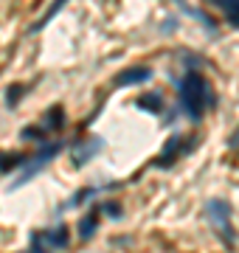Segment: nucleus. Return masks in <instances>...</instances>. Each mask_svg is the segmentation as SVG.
Segmentation results:
<instances>
[{
  "label": "nucleus",
  "mask_w": 239,
  "mask_h": 253,
  "mask_svg": "<svg viewBox=\"0 0 239 253\" xmlns=\"http://www.w3.org/2000/svg\"><path fill=\"white\" fill-rule=\"evenodd\" d=\"M28 161V155L23 152H0V172H11V169H23V163Z\"/></svg>",
  "instance_id": "12"
},
{
  "label": "nucleus",
  "mask_w": 239,
  "mask_h": 253,
  "mask_svg": "<svg viewBox=\"0 0 239 253\" xmlns=\"http://www.w3.org/2000/svg\"><path fill=\"white\" fill-rule=\"evenodd\" d=\"M99 228V208H87V214L79 219V236L82 239H90Z\"/></svg>",
  "instance_id": "9"
},
{
  "label": "nucleus",
  "mask_w": 239,
  "mask_h": 253,
  "mask_svg": "<svg viewBox=\"0 0 239 253\" xmlns=\"http://www.w3.org/2000/svg\"><path fill=\"white\" fill-rule=\"evenodd\" d=\"M211 3H217V6L225 11V17H228L231 26L239 28V0H211Z\"/></svg>",
  "instance_id": "13"
},
{
  "label": "nucleus",
  "mask_w": 239,
  "mask_h": 253,
  "mask_svg": "<svg viewBox=\"0 0 239 253\" xmlns=\"http://www.w3.org/2000/svg\"><path fill=\"white\" fill-rule=\"evenodd\" d=\"M23 138H40V141H42V138H45V129H42V126H26V129H23Z\"/></svg>",
  "instance_id": "18"
},
{
  "label": "nucleus",
  "mask_w": 239,
  "mask_h": 253,
  "mask_svg": "<svg viewBox=\"0 0 239 253\" xmlns=\"http://www.w3.org/2000/svg\"><path fill=\"white\" fill-rule=\"evenodd\" d=\"M99 211H104V214H107V217H113V219L121 217V206H119V203H104Z\"/></svg>",
  "instance_id": "17"
},
{
  "label": "nucleus",
  "mask_w": 239,
  "mask_h": 253,
  "mask_svg": "<svg viewBox=\"0 0 239 253\" xmlns=\"http://www.w3.org/2000/svg\"><path fill=\"white\" fill-rule=\"evenodd\" d=\"M31 239H37L40 245H48V248L62 251V248H68V242H71V234H68V225H56V228H51V231H40V234H34Z\"/></svg>",
  "instance_id": "6"
},
{
  "label": "nucleus",
  "mask_w": 239,
  "mask_h": 253,
  "mask_svg": "<svg viewBox=\"0 0 239 253\" xmlns=\"http://www.w3.org/2000/svg\"><path fill=\"white\" fill-rule=\"evenodd\" d=\"M99 191H101V189H96V186H87V189H82L79 194H74V197L68 200V203L62 206V211H65V208H74V206H82V203H87V200H93V197H96Z\"/></svg>",
  "instance_id": "15"
},
{
  "label": "nucleus",
  "mask_w": 239,
  "mask_h": 253,
  "mask_svg": "<svg viewBox=\"0 0 239 253\" xmlns=\"http://www.w3.org/2000/svg\"><path fill=\"white\" fill-rule=\"evenodd\" d=\"M135 104H138V110L152 113V116L163 113V96H160V93H144V96H138V99H135Z\"/></svg>",
  "instance_id": "8"
},
{
  "label": "nucleus",
  "mask_w": 239,
  "mask_h": 253,
  "mask_svg": "<svg viewBox=\"0 0 239 253\" xmlns=\"http://www.w3.org/2000/svg\"><path fill=\"white\" fill-rule=\"evenodd\" d=\"M101 146H104L101 138H90V141H79V144H74L71 146V161H74V166H84L87 161H93V158L101 152Z\"/></svg>",
  "instance_id": "5"
},
{
  "label": "nucleus",
  "mask_w": 239,
  "mask_h": 253,
  "mask_svg": "<svg viewBox=\"0 0 239 253\" xmlns=\"http://www.w3.org/2000/svg\"><path fill=\"white\" fill-rule=\"evenodd\" d=\"M228 146H231V149H239V126L234 129V132H231V138H228Z\"/></svg>",
  "instance_id": "19"
},
{
  "label": "nucleus",
  "mask_w": 239,
  "mask_h": 253,
  "mask_svg": "<svg viewBox=\"0 0 239 253\" xmlns=\"http://www.w3.org/2000/svg\"><path fill=\"white\" fill-rule=\"evenodd\" d=\"M59 152H62V144H59V141H51V144H45L37 155H34V158H28V161L23 163V174L14 180V186H11V189H20V186H26L28 180H34V177H37V174L42 172V169H45V166L54 161Z\"/></svg>",
  "instance_id": "3"
},
{
  "label": "nucleus",
  "mask_w": 239,
  "mask_h": 253,
  "mask_svg": "<svg viewBox=\"0 0 239 253\" xmlns=\"http://www.w3.org/2000/svg\"><path fill=\"white\" fill-rule=\"evenodd\" d=\"M208 3H211V0H208Z\"/></svg>",
  "instance_id": "20"
},
{
  "label": "nucleus",
  "mask_w": 239,
  "mask_h": 253,
  "mask_svg": "<svg viewBox=\"0 0 239 253\" xmlns=\"http://www.w3.org/2000/svg\"><path fill=\"white\" fill-rule=\"evenodd\" d=\"M192 149V138H189V144H186V138H180V135H175V138H169L166 141V146H163V152L158 155V161H155V166L158 169H169V163H175L180 155H186Z\"/></svg>",
  "instance_id": "4"
},
{
  "label": "nucleus",
  "mask_w": 239,
  "mask_h": 253,
  "mask_svg": "<svg viewBox=\"0 0 239 253\" xmlns=\"http://www.w3.org/2000/svg\"><path fill=\"white\" fill-rule=\"evenodd\" d=\"M205 219L211 222L214 234L222 239L225 248H237V231H234V222H231V206L228 200L214 197L205 203Z\"/></svg>",
  "instance_id": "2"
},
{
  "label": "nucleus",
  "mask_w": 239,
  "mask_h": 253,
  "mask_svg": "<svg viewBox=\"0 0 239 253\" xmlns=\"http://www.w3.org/2000/svg\"><path fill=\"white\" fill-rule=\"evenodd\" d=\"M65 3H68V0H54V3L48 6V11H45V14H42V17H40V20H37V23H34L31 28H28V34H37V31H42V28H45L48 23H51V20H54L56 14L62 11V6H65Z\"/></svg>",
  "instance_id": "11"
},
{
  "label": "nucleus",
  "mask_w": 239,
  "mask_h": 253,
  "mask_svg": "<svg viewBox=\"0 0 239 253\" xmlns=\"http://www.w3.org/2000/svg\"><path fill=\"white\" fill-rule=\"evenodd\" d=\"M177 6H180V9L186 11V14H192L194 20H200L202 26L208 28V31H217V23H214L211 17H208V14H202V11H197V9H192V6H189V3H186V0H175Z\"/></svg>",
  "instance_id": "14"
},
{
  "label": "nucleus",
  "mask_w": 239,
  "mask_h": 253,
  "mask_svg": "<svg viewBox=\"0 0 239 253\" xmlns=\"http://www.w3.org/2000/svg\"><path fill=\"white\" fill-rule=\"evenodd\" d=\"M62 126H65V110H62V104H54V107L45 113L42 129H45V132H56V129H62Z\"/></svg>",
  "instance_id": "10"
},
{
  "label": "nucleus",
  "mask_w": 239,
  "mask_h": 253,
  "mask_svg": "<svg viewBox=\"0 0 239 253\" xmlns=\"http://www.w3.org/2000/svg\"><path fill=\"white\" fill-rule=\"evenodd\" d=\"M23 93H26V87H23V84H11L9 90H6V104H9V107H17V101H20V96H23Z\"/></svg>",
  "instance_id": "16"
},
{
  "label": "nucleus",
  "mask_w": 239,
  "mask_h": 253,
  "mask_svg": "<svg viewBox=\"0 0 239 253\" xmlns=\"http://www.w3.org/2000/svg\"><path fill=\"white\" fill-rule=\"evenodd\" d=\"M175 84H177V96H180V107L192 121H200L205 110L217 107V96H214L208 79L200 71H189L186 76L175 79Z\"/></svg>",
  "instance_id": "1"
},
{
  "label": "nucleus",
  "mask_w": 239,
  "mask_h": 253,
  "mask_svg": "<svg viewBox=\"0 0 239 253\" xmlns=\"http://www.w3.org/2000/svg\"><path fill=\"white\" fill-rule=\"evenodd\" d=\"M152 79V68L147 65H135V68H127L116 76V87H127V84H144V82Z\"/></svg>",
  "instance_id": "7"
}]
</instances>
